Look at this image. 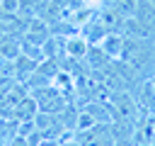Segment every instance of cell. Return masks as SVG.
Instances as JSON below:
<instances>
[{
	"instance_id": "6da1fadb",
	"label": "cell",
	"mask_w": 155,
	"mask_h": 146,
	"mask_svg": "<svg viewBox=\"0 0 155 146\" xmlns=\"http://www.w3.org/2000/svg\"><path fill=\"white\" fill-rule=\"evenodd\" d=\"M29 95L36 100L39 105V112H53V114H61L68 105V95L61 92L56 85H44V88H34L29 90Z\"/></svg>"
},
{
	"instance_id": "277c9868",
	"label": "cell",
	"mask_w": 155,
	"mask_h": 146,
	"mask_svg": "<svg viewBox=\"0 0 155 146\" xmlns=\"http://www.w3.org/2000/svg\"><path fill=\"white\" fill-rule=\"evenodd\" d=\"M99 49H102L109 58H116V56H121V51H124V36L116 34V32H107L104 39L99 41Z\"/></svg>"
},
{
	"instance_id": "5b68a950",
	"label": "cell",
	"mask_w": 155,
	"mask_h": 146,
	"mask_svg": "<svg viewBox=\"0 0 155 146\" xmlns=\"http://www.w3.org/2000/svg\"><path fill=\"white\" fill-rule=\"evenodd\" d=\"M0 10H2V12H7L10 17H17L19 0H0Z\"/></svg>"
},
{
	"instance_id": "52a82bcc",
	"label": "cell",
	"mask_w": 155,
	"mask_h": 146,
	"mask_svg": "<svg viewBox=\"0 0 155 146\" xmlns=\"http://www.w3.org/2000/svg\"><path fill=\"white\" fill-rule=\"evenodd\" d=\"M153 90H155V73H153Z\"/></svg>"
},
{
	"instance_id": "7a4b0ae2",
	"label": "cell",
	"mask_w": 155,
	"mask_h": 146,
	"mask_svg": "<svg viewBox=\"0 0 155 146\" xmlns=\"http://www.w3.org/2000/svg\"><path fill=\"white\" fill-rule=\"evenodd\" d=\"M39 63H41V61H34V58L19 54V56L12 61V78H15V83H22V85H24V83L29 80V75L36 71Z\"/></svg>"
},
{
	"instance_id": "ba28073f",
	"label": "cell",
	"mask_w": 155,
	"mask_h": 146,
	"mask_svg": "<svg viewBox=\"0 0 155 146\" xmlns=\"http://www.w3.org/2000/svg\"><path fill=\"white\" fill-rule=\"evenodd\" d=\"M0 146H5V144H0Z\"/></svg>"
},
{
	"instance_id": "8992f818",
	"label": "cell",
	"mask_w": 155,
	"mask_h": 146,
	"mask_svg": "<svg viewBox=\"0 0 155 146\" xmlns=\"http://www.w3.org/2000/svg\"><path fill=\"white\" fill-rule=\"evenodd\" d=\"M39 146H61V141H56V139H41Z\"/></svg>"
},
{
	"instance_id": "3957f363",
	"label": "cell",
	"mask_w": 155,
	"mask_h": 146,
	"mask_svg": "<svg viewBox=\"0 0 155 146\" xmlns=\"http://www.w3.org/2000/svg\"><path fill=\"white\" fill-rule=\"evenodd\" d=\"M63 51H65L68 56H73V58H85L87 51H90V41H87L82 34H73V36L65 39Z\"/></svg>"
}]
</instances>
